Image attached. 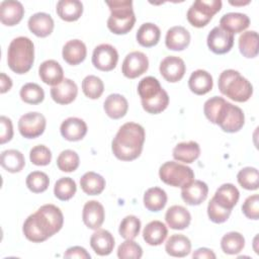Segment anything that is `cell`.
<instances>
[{
	"label": "cell",
	"mask_w": 259,
	"mask_h": 259,
	"mask_svg": "<svg viewBox=\"0 0 259 259\" xmlns=\"http://www.w3.org/2000/svg\"><path fill=\"white\" fill-rule=\"evenodd\" d=\"M80 186L88 195H98L105 188V179L93 171L86 172L80 179Z\"/></svg>",
	"instance_id": "e575fe53"
},
{
	"label": "cell",
	"mask_w": 259,
	"mask_h": 259,
	"mask_svg": "<svg viewBox=\"0 0 259 259\" xmlns=\"http://www.w3.org/2000/svg\"><path fill=\"white\" fill-rule=\"evenodd\" d=\"M65 258H79V259H90V254L86 251L85 248L80 246H74L67 249L64 253Z\"/></svg>",
	"instance_id": "db71d44e"
},
{
	"label": "cell",
	"mask_w": 259,
	"mask_h": 259,
	"mask_svg": "<svg viewBox=\"0 0 259 259\" xmlns=\"http://www.w3.org/2000/svg\"><path fill=\"white\" fill-rule=\"evenodd\" d=\"M40 80L51 86H56L64 80V71L61 65L55 60L42 62L38 68Z\"/></svg>",
	"instance_id": "44dd1931"
},
{
	"label": "cell",
	"mask_w": 259,
	"mask_h": 259,
	"mask_svg": "<svg viewBox=\"0 0 259 259\" xmlns=\"http://www.w3.org/2000/svg\"><path fill=\"white\" fill-rule=\"evenodd\" d=\"M34 61V46L30 38L18 36L11 40L7 50V64L16 74L27 73Z\"/></svg>",
	"instance_id": "3957f363"
},
{
	"label": "cell",
	"mask_w": 259,
	"mask_h": 259,
	"mask_svg": "<svg viewBox=\"0 0 259 259\" xmlns=\"http://www.w3.org/2000/svg\"><path fill=\"white\" fill-rule=\"evenodd\" d=\"M24 15L23 5L19 1L5 0L0 4V20L6 26L18 24Z\"/></svg>",
	"instance_id": "e0dca14e"
},
{
	"label": "cell",
	"mask_w": 259,
	"mask_h": 259,
	"mask_svg": "<svg viewBox=\"0 0 259 259\" xmlns=\"http://www.w3.org/2000/svg\"><path fill=\"white\" fill-rule=\"evenodd\" d=\"M142 255V247L133 240H125L117 248V257L120 259H140Z\"/></svg>",
	"instance_id": "c3c4849f"
},
{
	"label": "cell",
	"mask_w": 259,
	"mask_h": 259,
	"mask_svg": "<svg viewBox=\"0 0 259 259\" xmlns=\"http://www.w3.org/2000/svg\"><path fill=\"white\" fill-rule=\"evenodd\" d=\"M0 125H1L0 144L3 145L5 143L11 141V139L13 137V126H12L11 119L4 115H2L0 117Z\"/></svg>",
	"instance_id": "f5cc1de1"
},
{
	"label": "cell",
	"mask_w": 259,
	"mask_h": 259,
	"mask_svg": "<svg viewBox=\"0 0 259 259\" xmlns=\"http://www.w3.org/2000/svg\"><path fill=\"white\" fill-rule=\"evenodd\" d=\"M118 61V53L114 47L109 44H101L95 47L92 54L93 66L103 72L113 70Z\"/></svg>",
	"instance_id": "30bf717a"
},
{
	"label": "cell",
	"mask_w": 259,
	"mask_h": 259,
	"mask_svg": "<svg viewBox=\"0 0 259 259\" xmlns=\"http://www.w3.org/2000/svg\"><path fill=\"white\" fill-rule=\"evenodd\" d=\"M80 159L73 150H65L57 158V166L63 172H73L79 167Z\"/></svg>",
	"instance_id": "7dc6e473"
},
{
	"label": "cell",
	"mask_w": 259,
	"mask_h": 259,
	"mask_svg": "<svg viewBox=\"0 0 259 259\" xmlns=\"http://www.w3.org/2000/svg\"><path fill=\"white\" fill-rule=\"evenodd\" d=\"M163 90L158 79L152 76L143 78L138 84V93L141 97V101L149 100L157 96Z\"/></svg>",
	"instance_id": "f35d334b"
},
{
	"label": "cell",
	"mask_w": 259,
	"mask_h": 259,
	"mask_svg": "<svg viewBox=\"0 0 259 259\" xmlns=\"http://www.w3.org/2000/svg\"><path fill=\"white\" fill-rule=\"evenodd\" d=\"M30 162L36 166H47L51 163L52 152L45 145L34 146L29 152Z\"/></svg>",
	"instance_id": "681fc988"
},
{
	"label": "cell",
	"mask_w": 259,
	"mask_h": 259,
	"mask_svg": "<svg viewBox=\"0 0 259 259\" xmlns=\"http://www.w3.org/2000/svg\"><path fill=\"white\" fill-rule=\"evenodd\" d=\"M249 3V1H247V2H231L230 1V4H232V5H244V4H248Z\"/></svg>",
	"instance_id": "6f0895ef"
},
{
	"label": "cell",
	"mask_w": 259,
	"mask_h": 259,
	"mask_svg": "<svg viewBox=\"0 0 259 259\" xmlns=\"http://www.w3.org/2000/svg\"><path fill=\"white\" fill-rule=\"evenodd\" d=\"M20 98L27 104H38L45 98L44 89L36 83H26L19 91Z\"/></svg>",
	"instance_id": "60d3db41"
},
{
	"label": "cell",
	"mask_w": 259,
	"mask_h": 259,
	"mask_svg": "<svg viewBox=\"0 0 259 259\" xmlns=\"http://www.w3.org/2000/svg\"><path fill=\"white\" fill-rule=\"evenodd\" d=\"M60 132L65 140L70 142H77L86 136L87 124L83 119L79 117H68L62 122Z\"/></svg>",
	"instance_id": "ac0fdd59"
},
{
	"label": "cell",
	"mask_w": 259,
	"mask_h": 259,
	"mask_svg": "<svg viewBox=\"0 0 259 259\" xmlns=\"http://www.w3.org/2000/svg\"><path fill=\"white\" fill-rule=\"evenodd\" d=\"M193 258H206V259H214L215 254L212 250L208 248H198L192 254Z\"/></svg>",
	"instance_id": "11a10c76"
},
{
	"label": "cell",
	"mask_w": 259,
	"mask_h": 259,
	"mask_svg": "<svg viewBox=\"0 0 259 259\" xmlns=\"http://www.w3.org/2000/svg\"><path fill=\"white\" fill-rule=\"evenodd\" d=\"M141 102L144 110H146L148 113L158 114L164 111L168 107L169 96H168V93L163 89L157 96Z\"/></svg>",
	"instance_id": "ee69618b"
},
{
	"label": "cell",
	"mask_w": 259,
	"mask_h": 259,
	"mask_svg": "<svg viewBox=\"0 0 259 259\" xmlns=\"http://www.w3.org/2000/svg\"><path fill=\"white\" fill-rule=\"evenodd\" d=\"M0 164L6 171L10 173H17L24 168L25 159L20 151L10 149L1 153Z\"/></svg>",
	"instance_id": "836d02e7"
},
{
	"label": "cell",
	"mask_w": 259,
	"mask_h": 259,
	"mask_svg": "<svg viewBox=\"0 0 259 259\" xmlns=\"http://www.w3.org/2000/svg\"><path fill=\"white\" fill-rule=\"evenodd\" d=\"M161 36L160 28L151 22L143 23L137 32V41L145 48H152L156 46Z\"/></svg>",
	"instance_id": "d6a6232c"
},
{
	"label": "cell",
	"mask_w": 259,
	"mask_h": 259,
	"mask_svg": "<svg viewBox=\"0 0 259 259\" xmlns=\"http://www.w3.org/2000/svg\"><path fill=\"white\" fill-rule=\"evenodd\" d=\"M166 253L172 257H185L191 251L190 240L182 234H174L168 238L165 245Z\"/></svg>",
	"instance_id": "f1b7e54d"
},
{
	"label": "cell",
	"mask_w": 259,
	"mask_h": 259,
	"mask_svg": "<svg viewBox=\"0 0 259 259\" xmlns=\"http://www.w3.org/2000/svg\"><path fill=\"white\" fill-rule=\"evenodd\" d=\"M168 230L164 223L160 221H152L146 225L143 231L145 242L151 246L161 245L167 238Z\"/></svg>",
	"instance_id": "f546056e"
},
{
	"label": "cell",
	"mask_w": 259,
	"mask_h": 259,
	"mask_svg": "<svg viewBox=\"0 0 259 259\" xmlns=\"http://www.w3.org/2000/svg\"><path fill=\"white\" fill-rule=\"evenodd\" d=\"M222 8L221 0H197L187 11V20L194 27L205 26Z\"/></svg>",
	"instance_id": "ba28073f"
},
{
	"label": "cell",
	"mask_w": 259,
	"mask_h": 259,
	"mask_svg": "<svg viewBox=\"0 0 259 259\" xmlns=\"http://www.w3.org/2000/svg\"><path fill=\"white\" fill-rule=\"evenodd\" d=\"M230 209H226L221 207L219 204L215 203V201L211 198L207 204V215L209 218V220L212 223L215 224H222L225 223L231 214Z\"/></svg>",
	"instance_id": "f907efd6"
},
{
	"label": "cell",
	"mask_w": 259,
	"mask_h": 259,
	"mask_svg": "<svg viewBox=\"0 0 259 259\" xmlns=\"http://www.w3.org/2000/svg\"><path fill=\"white\" fill-rule=\"evenodd\" d=\"M64 215L54 204H44L24 222L22 231L25 238L33 243H40L57 234L63 227Z\"/></svg>",
	"instance_id": "6da1fadb"
},
{
	"label": "cell",
	"mask_w": 259,
	"mask_h": 259,
	"mask_svg": "<svg viewBox=\"0 0 259 259\" xmlns=\"http://www.w3.org/2000/svg\"><path fill=\"white\" fill-rule=\"evenodd\" d=\"M165 221L173 230H184L191 222L190 212L182 205H172L165 213Z\"/></svg>",
	"instance_id": "d4e9b609"
},
{
	"label": "cell",
	"mask_w": 259,
	"mask_h": 259,
	"mask_svg": "<svg viewBox=\"0 0 259 259\" xmlns=\"http://www.w3.org/2000/svg\"><path fill=\"white\" fill-rule=\"evenodd\" d=\"M242 211L246 218L250 220H258L259 218V195L253 194L248 196L243 205Z\"/></svg>",
	"instance_id": "816d5d0a"
},
{
	"label": "cell",
	"mask_w": 259,
	"mask_h": 259,
	"mask_svg": "<svg viewBox=\"0 0 259 259\" xmlns=\"http://www.w3.org/2000/svg\"><path fill=\"white\" fill-rule=\"evenodd\" d=\"M78 94L76 83L68 78H65L60 84L51 88V97L55 102L62 105L72 103Z\"/></svg>",
	"instance_id": "2e32d148"
},
{
	"label": "cell",
	"mask_w": 259,
	"mask_h": 259,
	"mask_svg": "<svg viewBox=\"0 0 259 259\" xmlns=\"http://www.w3.org/2000/svg\"><path fill=\"white\" fill-rule=\"evenodd\" d=\"M208 49L217 54L223 55L231 51L234 46V34L224 30L220 26L213 27L206 38Z\"/></svg>",
	"instance_id": "7c38bea8"
},
{
	"label": "cell",
	"mask_w": 259,
	"mask_h": 259,
	"mask_svg": "<svg viewBox=\"0 0 259 259\" xmlns=\"http://www.w3.org/2000/svg\"><path fill=\"white\" fill-rule=\"evenodd\" d=\"M46 117L36 111L27 112L18 120V131L26 139H34L44 134L46 130Z\"/></svg>",
	"instance_id": "9c48e42d"
},
{
	"label": "cell",
	"mask_w": 259,
	"mask_h": 259,
	"mask_svg": "<svg viewBox=\"0 0 259 259\" xmlns=\"http://www.w3.org/2000/svg\"><path fill=\"white\" fill-rule=\"evenodd\" d=\"M211 123L218 124L226 133H237L245 123V115L240 107L224 99Z\"/></svg>",
	"instance_id": "8992f818"
},
{
	"label": "cell",
	"mask_w": 259,
	"mask_h": 259,
	"mask_svg": "<svg viewBox=\"0 0 259 259\" xmlns=\"http://www.w3.org/2000/svg\"><path fill=\"white\" fill-rule=\"evenodd\" d=\"M110 16L107 19V27L114 34H125L130 32L136 22L133 9V1H106Z\"/></svg>",
	"instance_id": "5b68a950"
},
{
	"label": "cell",
	"mask_w": 259,
	"mask_h": 259,
	"mask_svg": "<svg viewBox=\"0 0 259 259\" xmlns=\"http://www.w3.org/2000/svg\"><path fill=\"white\" fill-rule=\"evenodd\" d=\"M167 203V194L160 187H151L144 194V205L150 211H160Z\"/></svg>",
	"instance_id": "d590c367"
},
{
	"label": "cell",
	"mask_w": 259,
	"mask_h": 259,
	"mask_svg": "<svg viewBox=\"0 0 259 259\" xmlns=\"http://www.w3.org/2000/svg\"><path fill=\"white\" fill-rule=\"evenodd\" d=\"M77 190L76 182L70 177H62L55 183L54 194L55 196L62 200L66 201L71 199Z\"/></svg>",
	"instance_id": "ab89813d"
},
{
	"label": "cell",
	"mask_w": 259,
	"mask_h": 259,
	"mask_svg": "<svg viewBox=\"0 0 259 259\" xmlns=\"http://www.w3.org/2000/svg\"><path fill=\"white\" fill-rule=\"evenodd\" d=\"M159 177L165 184L174 187H183L194 180V172L186 165L168 161L160 167Z\"/></svg>",
	"instance_id": "52a82bcc"
},
{
	"label": "cell",
	"mask_w": 259,
	"mask_h": 259,
	"mask_svg": "<svg viewBox=\"0 0 259 259\" xmlns=\"http://www.w3.org/2000/svg\"><path fill=\"white\" fill-rule=\"evenodd\" d=\"M87 55L85 44L80 39H71L67 41L62 51L63 59L71 66H76L82 63Z\"/></svg>",
	"instance_id": "603a6c76"
},
{
	"label": "cell",
	"mask_w": 259,
	"mask_h": 259,
	"mask_svg": "<svg viewBox=\"0 0 259 259\" xmlns=\"http://www.w3.org/2000/svg\"><path fill=\"white\" fill-rule=\"evenodd\" d=\"M218 85L222 94L236 102H246L253 94L252 84L233 69H228L221 73Z\"/></svg>",
	"instance_id": "277c9868"
},
{
	"label": "cell",
	"mask_w": 259,
	"mask_h": 259,
	"mask_svg": "<svg viewBox=\"0 0 259 259\" xmlns=\"http://www.w3.org/2000/svg\"><path fill=\"white\" fill-rule=\"evenodd\" d=\"M258 33L255 30L243 32L239 37L240 53L248 59L257 57L258 55Z\"/></svg>",
	"instance_id": "8d00e7d4"
},
{
	"label": "cell",
	"mask_w": 259,
	"mask_h": 259,
	"mask_svg": "<svg viewBox=\"0 0 259 259\" xmlns=\"http://www.w3.org/2000/svg\"><path fill=\"white\" fill-rule=\"evenodd\" d=\"M190 42V33L183 26H173L167 30L165 45L171 51H183Z\"/></svg>",
	"instance_id": "7402d4cb"
},
{
	"label": "cell",
	"mask_w": 259,
	"mask_h": 259,
	"mask_svg": "<svg viewBox=\"0 0 259 259\" xmlns=\"http://www.w3.org/2000/svg\"><path fill=\"white\" fill-rule=\"evenodd\" d=\"M173 158L178 162L185 164L193 163L200 155V147L194 141L182 142L175 146L173 149Z\"/></svg>",
	"instance_id": "4dcf8cb0"
},
{
	"label": "cell",
	"mask_w": 259,
	"mask_h": 259,
	"mask_svg": "<svg viewBox=\"0 0 259 259\" xmlns=\"http://www.w3.org/2000/svg\"><path fill=\"white\" fill-rule=\"evenodd\" d=\"M82 90L86 97L90 99H97L104 91V84L99 77L88 75L82 81Z\"/></svg>",
	"instance_id": "b9f144b4"
},
{
	"label": "cell",
	"mask_w": 259,
	"mask_h": 259,
	"mask_svg": "<svg viewBox=\"0 0 259 259\" xmlns=\"http://www.w3.org/2000/svg\"><path fill=\"white\" fill-rule=\"evenodd\" d=\"M208 187L201 180H192L181 187V197L189 205H199L206 199Z\"/></svg>",
	"instance_id": "5bb4252c"
},
{
	"label": "cell",
	"mask_w": 259,
	"mask_h": 259,
	"mask_svg": "<svg viewBox=\"0 0 259 259\" xmlns=\"http://www.w3.org/2000/svg\"><path fill=\"white\" fill-rule=\"evenodd\" d=\"M12 87V80L5 73L0 74V92L3 94L9 91Z\"/></svg>",
	"instance_id": "9f6ffc18"
},
{
	"label": "cell",
	"mask_w": 259,
	"mask_h": 259,
	"mask_svg": "<svg viewBox=\"0 0 259 259\" xmlns=\"http://www.w3.org/2000/svg\"><path fill=\"white\" fill-rule=\"evenodd\" d=\"M245 246V239L239 232H229L221 240V248L224 253L236 255L240 253Z\"/></svg>",
	"instance_id": "74e56055"
},
{
	"label": "cell",
	"mask_w": 259,
	"mask_h": 259,
	"mask_svg": "<svg viewBox=\"0 0 259 259\" xmlns=\"http://www.w3.org/2000/svg\"><path fill=\"white\" fill-rule=\"evenodd\" d=\"M159 70L162 77L166 81L176 83L183 78L186 71V66L181 58L176 56H168L160 63Z\"/></svg>",
	"instance_id": "4fadbf2b"
},
{
	"label": "cell",
	"mask_w": 259,
	"mask_h": 259,
	"mask_svg": "<svg viewBox=\"0 0 259 259\" xmlns=\"http://www.w3.org/2000/svg\"><path fill=\"white\" fill-rule=\"evenodd\" d=\"M103 108L105 113L112 119H119L123 117L128 109V103L124 96L113 93L106 97Z\"/></svg>",
	"instance_id": "83f0119b"
},
{
	"label": "cell",
	"mask_w": 259,
	"mask_h": 259,
	"mask_svg": "<svg viewBox=\"0 0 259 259\" xmlns=\"http://www.w3.org/2000/svg\"><path fill=\"white\" fill-rule=\"evenodd\" d=\"M104 207L97 200H89L84 204L82 211V220L88 229H99L104 222Z\"/></svg>",
	"instance_id": "9a60e30c"
},
{
	"label": "cell",
	"mask_w": 259,
	"mask_h": 259,
	"mask_svg": "<svg viewBox=\"0 0 259 259\" xmlns=\"http://www.w3.org/2000/svg\"><path fill=\"white\" fill-rule=\"evenodd\" d=\"M90 246L99 256L109 255L114 248V238L110 232L97 229L90 238Z\"/></svg>",
	"instance_id": "ffe728a7"
},
{
	"label": "cell",
	"mask_w": 259,
	"mask_h": 259,
	"mask_svg": "<svg viewBox=\"0 0 259 259\" xmlns=\"http://www.w3.org/2000/svg\"><path fill=\"white\" fill-rule=\"evenodd\" d=\"M249 25L250 19L244 13L230 12L223 15L220 19V27L232 34L244 31Z\"/></svg>",
	"instance_id": "4316f807"
},
{
	"label": "cell",
	"mask_w": 259,
	"mask_h": 259,
	"mask_svg": "<svg viewBox=\"0 0 259 259\" xmlns=\"http://www.w3.org/2000/svg\"><path fill=\"white\" fill-rule=\"evenodd\" d=\"M213 86L211 75L202 69H198L191 73L188 80L190 91L196 95H204L208 93Z\"/></svg>",
	"instance_id": "484cf974"
},
{
	"label": "cell",
	"mask_w": 259,
	"mask_h": 259,
	"mask_svg": "<svg viewBox=\"0 0 259 259\" xmlns=\"http://www.w3.org/2000/svg\"><path fill=\"white\" fill-rule=\"evenodd\" d=\"M29 30L38 37H47L54 30V20L52 16L45 12H37L31 15L27 21Z\"/></svg>",
	"instance_id": "d6986e66"
},
{
	"label": "cell",
	"mask_w": 259,
	"mask_h": 259,
	"mask_svg": "<svg viewBox=\"0 0 259 259\" xmlns=\"http://www.w3.org/2000/svg\"><path fill=\"white\" fill-rule=\"evenodd\" d=\"M148 68V57L142 52L135 51L125 56L121 66V72L124 77L135 79L146 73Z\"/></svg>",
	"instance_id": "8fae6325"
},
{
	"label": "cell",
	"mask_w": 259,
	"mask_h": 259,
	"mask_svg": "<svg viewBox=\"0 0 259 259\" xmlns=\"http://www.w3.org/2000/svg\"><path fill=\"white\" fill-rule=\"evenodd\" d=\"M27 188L33 193H41L46 191L50 184L49 176L41 171L30 172L25 180Z\"/></svg>",
	"instance_id": "bcb514c9"
},
{
	"label": "cell",
	"mask_w": 259,
	"mask_h": 259,
	"mask_svg": "<svg viewBox=\"0 0 259 259\" xmlns=\"http://www.w3.org/2000/svg\"><path fill=\"white\" fill-rule=\"evenodd\" d=\"M57 14L65 21L78 20L83 13V4L79 0H61L57 3Z\"/></svg>",
	"instance_id": "1f68e13d"
},
{
	"label": "cell",
	"mask_w": 259,
	"mask_h": 259,
	"mask_svg": "<svg viewBox=\"0 0 259 259\" xmlns=\"http://www.w3.org/2000/svg\"><path fill=\"white\" fill-rule=\"evenodd\" d=\"M239 197L240 192L238 188L232 183H225L217 189L212 199L221 207L232 210L233 207L237 204Z\"/></svg>",
	"instance_id": "cb8c5ba5"
},
{
	"label": "cell",
	"mask_w": 259,
	"mask_h": 259,
	"mask_svg": "<svg viewBox=\"0 0 259 259\" xmlns=\"http://www.w3.org/2000/svg\"><path fill=\"white\" fill-rule=\"evenodd\" d=\"M239 184L247 190H256L259 186L258 170L254 167H245L237 174Z\"/></svg>",
	"instance_id": "f6af8a7d"
},
{
	"label": "cell",
	"mask_w": 259,
	"mask_h": 259,
	"mask_svg": "<svg viewBox=\"0 0 259 259\" xmlns=\"http://www.w3.org/2000/svg\"><path fill=\"white\" fill-rule=\"evenodd\" d=\"M145 128L136 122L122 124L111 143L113 155L121 161H133L140 157L145 142Z\"/></svg>",
	"instance_id": "7a4b0ae2"
},
{
	"label": "cell",
	"mask_w": 259,
	"mask_h": 259,
	"mask_svg": "<svg viewBox=\"0 0 259 259\" xmlns=\"http://www.w3.org/2000/svg\"><path fill=\"white\" fill-rule=\"evenodd\" d=\"M141 221L133 214L126 215L122 219L119 225L118 233L125 240H134L140 233Z\"/></svg>",
	"instance_id": "7bdbcfd3"
}]
</instances>
